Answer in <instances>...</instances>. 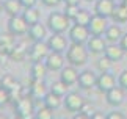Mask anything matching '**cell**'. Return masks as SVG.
<instances>
[{
    "mask_svg": "<svg viewBox=\"0 0 127 119\" xmlns=\"http://www.w3.org/2000/svg\"><path fill=\"white\" fill-rule=\"evenodd\" d=\"M88 53L90 50L83 46V44H75L72 42L66 50V60L69 61V64L79 67V66H83L88 61Z\"/></svg>",
    "mask_w": 127,
    "mask_h": 119,
    "instance_id": "obj_1",
    "label": "cell"
},
{
    "mask_svg": "<svg viewBox=\"0 0 127 119\" xmlns=\"http://www.w3.org/2000/svg\"><path fill=\"white\" fill-rule=\"evenodd\" d=\"M69 22H71V19L64 13L53 11L47 17V28L52 33H64L69 28Z\"/></svg>",
    "mask_w": 127,
    "mask_h": 119,
    "instance_id": "obj_2",
    "label": "cell"
},
{
    "mask_svg": "<svg viewBox=\"0 0 127 119\" xmlns=\"http://www.w3.org/2000/svg\"><path fill=\"white\" fill-rule=\"evenodd\" d=\"M14 110H16V116L22 118V119H32L33 111H35L36 108H35V103H33L32 97L24 96L14 103Z\"/></svg>",
    "mask_w": 127,
    "mask_h": 119,
    "instance_id": "obj_3",
    "label": "cell"
},
{
    "mask_svg": "<svg viewBox=\"0 0 127 119\" xmlns=\"http://www.w3.org/2000/svg\"><path fill=\"white\" fill-rule=\"evenodd\" d=\"M30 25L27 24V21L22 16H13L8 21V31L13 33L14 36H21V34L28 33Z\"/></svg>",
    "mask_w": 127,
    "mask_h": 119,
    "instance_id": "obj_4",
    "label": "cell"
},
{
    "mask_svg": "<svg viewBox=\"0 0 127 119\" xmlns=\"http://www.w3.org/2000/svg\"><path fill=\"white\" fill-rule=\"evenodd\" d=\"M50 53V47H49L47 42L44 41H35L33 46L30 47V52H28V57H30L33 61H42L46 60V57Z\"/></svg>",
    "mask_w": 127,
    "mask_h": 119,
    "instance_id": "obj_5",
    "label": "cell"
},
{
    "mask_svg": "<svg viewBox=\"0 0 127 119\" xmlns=\"http://www.w3.org/2000/svg\"><path fill=\"white\" fill-rule=\"evenodd\" d=\"M91 33L88 27L83 25H79V24H74L71 28H69V39L75 44H85L88 39H90Z\"/></svg>",
    "mask_w": 127,
    "mask_h": 119,
    "instance_id": "obj_6",
    "label": "cell"
},
{
    "mask_svg": "<svg viewBox=\"0 0 127 119\" xmlns=\"http://www.w3.org/2000/svg\"><path fill=\"white\" fill-rule=\"evenodd\" d=\"M63 103H64L66 110L71 111V113H79L82 110V107H83V99H82V96L79 92H67L64 100H63Z\"/></svg>",
    "mask_w": 127,
    "mask_h": 119,
    "instance_id": "obj_7",
    "label": "cell"
},
{
    "mask_svg": "<svg viewBox=\"0 0 127 119\" xmlns=\"http://www.w3.org/2000/svg\"><path fill=\"white\" fill-rule=\"evenodd\" d=\"M108 17H104V16H99V14H94L91 17V22L88 25V30H90L91 34H104L108 28V22H107Z\"/></svg>",
    "mask_w": 127,
    "mask_h": 119,
    "instance_id": "obj_8",
    "label": "cell"
},
{
    "mask_svg": "<svg viewBox=\"0 0 127 119\" xmlns=\"http://www.w3.org/2000/svg\"><path fill=\"white\" fill-rule=\"evenodd\" d=\"M47 44H49V47H50V52H58V53H61V52H64L67 50V39L63 36L61 33H53L50 38L47 39Z\"/></svg>",
    "mask_w": 127,
    "mask_h": 119,
    "instance_id": "obj_9",
    "label": "cell"
},
{
    "mask_svg": "<svg viewBox=\"0 0 127 119\" xmlns=\"http://www.w3.org/2000/svg\"><path fill=\"white\" fill-rule=\"evenodd\" d=\"M116 86V80H115V75L110 72H100V75L97 77V82H96V88L99 89L100 92H107L110 91L111 88Z\"/></svg>",
    "mask_w": 127,
    "mask_h": 119,
    "instance_id": "obj_10",
    "label": "cell"
},
{
    "mask_svg": "<svg viewBox=\"0 0 127 119\" xmlns=\"http://www.w3.org/2000/svg\"><path fill=\"white\" fill-rule=\"evenodd\" d=\"M44 63H46L47 69H49V71H52V72L61 71V69L64 67V58H63V55H61V53H58V52H50L46 57Z\"/></svg>",
    "mask_w": 127,
    "mask_h": 119,
    "instance_id": "obj_11",
    "label": "cell"
},
{
    "mask_svg": "<svg viewBox=\"0 0 127 119\" xmlns=\"http://www.w3.org/2000/svg\"><path fill=\"white\" fill-rule=\"evenodd\" d=\"M105 47H107V42L100 34H91L90 39L86 41V49L91 53H104Z\"/></svg>",
    "mask_w": 127,
    "mask_h": 119,
    "instance_id": "obj_12",
    "label": "cell"
},
{
    "mask_svg": "<svg viewBox=\"0 0 127 119\" xmlns=\"http://www.w3.org/2000/svg\"><path fill=\"white\" fill-rule=\"evenodd\" d=\"M124 91L121 86H115L111 88L110 91L105 92V99H107V103L111 107H119L121 103L124 102Z\"/></svg>",
    "mask_w": 127,
    "mask_h": 119,
    "instance_id": "obj_13",
    "label": "cell"
},
{
    "mask_svg": "<svg viewBox=\"0 0 127 119\" xmlns=\"http://www.w3.org/2000/svg\"><path fill=\"white\" fill-rule=\"evenodd\" d=\"M113 9H115V0H97L94 6L96 14L104 17H111Z\"/></svg>",
    "mask_w": 127,
    "mask_h": 119,
    "instance_id": "obj_14",
    "label": "cell"
},
{
    "mask_svg": "<svg viewBox=\"0 0 127 119\" xmlns=\"http://www.w3.org/2000/svg\"><path fill=\"white\" fill-rule=\"evenodd\" d=\"M79 75L80 74L77 72V69L75 66H66V67H63L61 69V72H60V80H63L66 83V85H74V83L79 82Z\"/></svg>",
    "mask_w": 127,
    "mask_h": 119,
    "instance_id": "obj_15",
    "label": "cell"
},
{
    "mask_svg": "<svg viewBox=\"0 0 127 119\" xmlns=\"http://www.w3.org/2000/svg\"><path fill=\"white\" fill-rule=\"evenodd\" d=\"M124 49L119 46V44H116V42H113V44H110V46H107L105 47V52H104V55L105 57H108L113 63H118V61H121L123 60V57H124Z\"/></svg>",
    "mask_w": 127,
    "mask_h": 119,
    "instance_id": "obj_16",
    "label": "cell"
},
{
    "mask_svg": "<svg viewBox=\"0 0 127 119\" xmlns=\"http://www.w3.org/2000/svg\"><path fill=\"white\" fill-rule=\"evenodd\" d=\"M96 82H97V77L94 75V72L91 71H83L80 72L79 75V86L82 89H91L93 86H96Z\"/></svg>",
    "mask_w": 127,
    "mask_h": 119,
    "instance_id": "obj_17",
    "label": "cell"
},
{
    "mask_svg": "<svg viewBox=\"0 0 127 119\" xmlns=\"http://www.w3.org/2000/svg\"><path fill=\"white\" fill-rule=\"evenodd\" d=\"M46 34H47V27L42 25L41 22L33 24V25H30V28H28V36H30V39H33V41H42V39L46 38Z\"/></svg>",
    "mask_w": 127,
    "mask_h": 119,
    "instance_id": "obj_18",
    "label": "cell"
},
{
    "mask_svg": "<svg viewBox=\"0 0 127 119\" xmlns=\"http://www.w3.org/2000/svg\"><path fill=\"white\" fill-rule=\"evenodd\" d=\"M16 46L14 42V34L13 33H0V50L5 55H9V52L13 50V47Z\"/></svg>",
    "mask_w": 127,
    "mask_h": 119,
    "instance_id": "obj_19",
    "label": "cell"
},
{
    "mask_svg": "<svg viewBox=\"0 0 127 119\" xmlns=\"http://www.w3.org/2000/svg\"><path fill=\"white\" fill-rule=\"evenodd\" d=\"M47 94L44 80H33L32 78V85H30V96L33 99H44Z\"/></svg>",
    "mask_w": 127,
    "mask_h": 119,
    "instance_id": "obj_20",
    "label": "cell"
},
{
    "mask_svg": "<svg viewBox=\"0 0 127 119\" xmlns=\"http://www.w3.org/2000/svg\"><path fill=\"white\" fill-rule=\"evenodd\" d=\"M47 66L44 61H33L32 64V78L33 80H44L47 75Z\"/></svg>",
    "mask_w": 127,
    "mask_h": 119,
    "instance_id": "obj_21",
    "label": "cell"
},
{
    "mask_svg": "<svg viewBox=\"0 0 127 119\" xmlns=\"http://www.w3.org/2000/svg\"><path fill=\"white\" fill-rule=\"evenodd\" d=\"M22 8L24 6H22V3L19 2V0H5L3 2V9H5V13H6L9 17L19 16V13H21Z\"/></svg>",
    "mask_w": 127,
    "mask_h": 119,
    "instance_id": "obj_22",
    "label": "cell"
},
{
    "mask_svg": "<svg viewBox=\"0 0 127 119\" xmlns=\"http://www.w3.org/2000/svg\"><path fill=\"white\" fill-rule=\"evenodd\" d=\"M105 34V39L107 41H110V42H118L121 41V38H123V30H121L119 25H108V28H107V31L104 33Z\"/></svg>",
    "mask_w": 127,
    "mask_h": 119,
    "instance_id": "obj_23",
    "label": "cell"
},
{
    "mask_svg": "<svg viewBox=\"0 0 127 119\" xmlns=\"http://www.w3.org/2000/svg\"><path fill=\"white\" fill-rule=\"evenodd\" d=\"M42 100H44V105L49 107L50 110H58V108L61 107V103H63V102H61V97L57 96V94H53L52 91L47 92L46 97H44Z\"/></svg>",
    "mask_w": 127,
    "mask_h": 119,
    "instance_id": "obj_24",
    "label": "cell"
},
{
    "mask_svg": "<svg viewBox=\"0 0 127 119\" xmlns=\"http://www.w3.org/2000/svg\"><path fill=\"white\" fill-rule=\"evenodd\" d=\"M27 53H28V50H27V47L24 46V44H16V46L13 47V50L9 52L8 57L11 58L13 61H22Z\"/></svg>",
    "mask_w": 127,
    "mask_h": 119,
    "instance_id": "obj_25",
    "label": "cell"
},
{
    "mask_svg": "<svg viewBox=\"0 0 127 119\" xmlns=\"http://www.w3.org/2000/svg\"><path fill=\"white\" fill-rule=\"evenodd\" d=\"M111 19L116 24H126L127 22V8L124 5H119V6H115L113 14H111Z\"/></svg>",
    "mask_w": 127,
    "mask_h": 119,
    "instance_id": "obj_26",
    "label": "cell"
},
{
    "mask_svg": "<svg viewBox=\"0 0 127 119\" xmlns=\"http://www.w3.org/2000/svg\"><path fill=\"white\" fill-rule=\"evenodd\" d=\"M22 17L27 21L28 25H33V24L39 22V11H38L35 6L33 8H25L24 13H22Z\"/></svg>",
    "mask_w": 127,
    "mask_h": 119,
    "instance_id": "obj_27",
    "label": "cell"
},
{
    "mask_svg": "<svg viewBox=\"0 0 127 119\" xmlns=\"http://www.w3.org/2000/svg\"><path fill=\"white\" fill-rule=\"evenodd\" d=\"M67 88H69V85H66L63 80H58V82H53L52 83L50 91L53 94H57V96L63 97V96H66V94H67Z\"/></svg>",
    "mask_w": 127,
    "mask_h": 119,
    "instance_id": "obj_28",
    "label": "cell"
},
{
    "mask_svg": "<svg viewBox=\"0 0 127 119\" xmlns=\"http://www.w3.org/2000/svg\"><path fill=\"white\" fill-rule=\"evenodd\" d=\"M91 17H93V16L90 14V11H86V9H80L79 14H77L75 19H74V22L79 24V25L88 27V25H90V22H91Z\"/></svg>",
    "mask_w": 127,
    "mask_h": 119,
    "instance_id": "obj_29",
    "label": "cell"
},
{
    "mask_svg": "<svg viewBox=\"0 0 127 119\" xmlns=\"http://www.w3.org/2000/svg\"><path fill=\"white\" fill-rule=\"evenodd\" d=\"M16 83H17V80L11 75V74H5V75L0 78V88L6 89V91H11V89L16 86Z\"/></svg>",
    "mask_w": 127,
    "mask_h": 119,
    "instance_id": "obj_30",
    "label": "cell"
},
{
    "mask_svg": "<svg viewBox=\"0 0 127 119\" xmlns=\"http://www.w3.org/2000/svg\"><path fill=\"white\" fill-rule=\"evenodd\" d=\"M24 86L21 85V83H16V86H14L11 91H8V94H9V102H13V103H16L21 97H24Z\"/></svg>",
    "mask_w": 127,
    "mask_h": 119,
    "instance_id": "obj_31",
    "label": "cell"
},
{
    "mask_svg": "<svg viewBox=\"0 0 127 119\" xmlns=\"http://www.w3.org/2000/svg\"><path fill=\"white\" fill-rule=\"evenodd\" d=\"M35 119H53V110H50L46 105L38 108L35 113Z\"/></svg>",
    "mask_w": 127,
    "mask_h": 119,
    "instance_id": "obj_32",
    "label": "cell"
},
{
    "mask_svg": "<svg viewBox=\"0 0 127 119\" xmlns=\"http://www.w3.org/2000/svg\"><path fill=\"white\" fill-rule=\"evenodd\" d=\"M111 64H113V61H111L108 57H105V55L97 60V69H99L100 72H108L111 69Z\"/></svg>",
    "mask_w": 127,
    "mask_h": 119,
    "instance_id": "obj_33",
    "label": "cell"
},
{
    "mask_svg": "<svg viewBox=\"0 0 127 119\" xmlns=\"http://www.w3.org/2000/svg\"><path fill=\"white\" fill-rule=\"evenodd\" d=\"M79 5H66V11H64V14L67 17L71 19V21H74L75 19V16L79 14Z\"/></svg>",
    "mask_w": 127,
    "mask_h": 119,
    "instance_id": "obj_34",
    "label": "cell"
},
{
    "mask_svg": "<svg viewBox=\"0 0 127 119\" xmlns=\"http://www.w3.org/2000/svg\"><path fill=\"white\" fill-rule=\"evenodd\" d=\"M9 102V94L6 89H3V88H0V107H3V105H6V103Z\"/></svg>",
    "mask_w": 127,
    "mask_h": 119,
    "instance_id": "obj_35",
    "label": "cell"
},
{
    "mask_svg": "<svg viewBox=\"0 0 127 119\" xmlns=\"http://www.w3.org/2000/svg\"><path fill=\"white\" fill-rule=\"evenodd\" d=\"M118 83H119L121 88L127 91V71H123V72H121V75H119V78H118Z\"/></svg>",
    "mask_w": 127,
    "mask_h": 119,
    "instance_id": "obj_36",
    "label": "cell"
},
{
    "mask_svg": "<svg viewBox=\"0 0 127 119\" xmlns=\"http://www.w3.org/2000/svg\"><path fill=\"white\" fill-rule=\"evenodd\" d=\"M82 113H85V115H88V116H90L91 118V115H93V113H94V107H93V105H90V103H83V107H82V110H80Z\"/></svg>",
    "mask_w": 127,
    "mask_h": 119,
    "instance_id": "obj_37",
    "label": "cell"
},
{
    "mask_svg": "<svg viewBox=\"0 0 127 119\" xmlns=\"http://www.w3.org/2000/svg\"><path fill=\"white\" fill-rule=\"evenodd\" d=\"M107 119H126L121 111H111L110 115H107Z\"/></svg>",
    "mask_w": 127,
    "mask_h": 119,
    "instance_id": "obj_38",
    "label": "cell"
},
{
    "mask_svg": "<svg viewBox=\"0 0 127 119\" xmlns=\"http://www.w3.org/2000/svg\"><path fill=\"white\" fill-rule=\"evenodd\" d=\"M19 2L22 3V6H24V8H33V6L36 5L38 0H19Z\"/></svg>",
    "mask_w": 127,
    "mask_h": 119,
    "instance_id": "obj_39",
    "label": "cell"
},
{
    "mask_svg": "<svg viewBox=\"0 0 127 119\" xmlns=\"http://www.w3.org/2000/svg\"><path fill=\"white\" fill-rule=\"evenodd\" d=\"M41 2L46 5V6H57V5L61 2V0H41Z\"/></svg>",
    "mask_w": 127,
    "mask_h": 119,
    "instance_id": "obj_40",
    "label": "cell"
},
{
    "mask_svg": "<svg viewBox=\"0 0 127 119\" xmlns=\"http://www.w3.org/2000/svg\"><path fill=\"white\" fill-rule=\"evenodd\" d=\"M119 46L124 49V52L127 53V33L123 34V38H121V41H119Z\"/></svg>",
    "mask_w": 127,
    "mask_h": 119,
    "instance_id": "obj_41",
    "label": "cell"
},
{
    "mask_svg": "<svg viewBox=\"0 0 127 119\" xmlns=\"http://www.w3.org/2000/svg\"><path fill=\"white\" fill-rule=\"evenodd\" d=\"M91 119H107V116L104 115V113H100V111H94L91 115Z\"/></svg>",
    "mask_w": 127,
    "mask_h": 119,
    "instance_id": "obj_42",
    "label": "cell"
},
{
    "mask_svg": "<svg viewBox=\"0 0 127 119\" xmlns=\"http://www.w3.org/2000/svg\"><path fill=\"white\" fill-rule=\"evenodd\" d=\"M72 119H91L88 115H85V113H82V111H79V113H75L74 116H72Z\"/></svg>",
    "mask_w": 127,
    "mask_h": 119,
    "instance_id": "obj_43",
    "label": "cell"
},
{
    "mask_svg": "<svg viewBox=\"0 0 127 119\" xmlns=\"http://www.w3.org/2000/svg\"><path fill=\"white\" fill-rule=\"evenodd\" d=\"M80 0H64V3L66 5H79Z\"/></svg>",
    "mask_w": 127,
    "mask_h": 119,
    "instance_id": "obj_44",
    "label": "cell"
},
{
    "mask_svg": "<svg viewBox=\"0 0 127 119\" xmlns=\"http://www.w3.org/2000/svg\"><path fill=\"white\" fill-rule=\"evenodd\" d=\"M2 11H3V2L0 0V13H2Z\"/></svg>",
    "mask_w": 127,
    "mask_h": 119,
    "instance_id": "obj_45",
    "label": "cell"
},
{
    "mask_svg": "<svg viewBox=\"0 0 127 119\" xmlns=\"http://www.w3.org/2000/svg\"><path fill=\"white\" fill-rule=\"evenodd\" d=\"M121 5H124V6L127 8V0H123V3H121Z\"/></svg>",
    "mask_w": 127,
    "mask_h": 119,
    "instance_id": "obj_46",
    "label": "cell"
},
{
    "mask_svg": "<svg viewBox=\"0 0 127 119\" xmlns=\"http://www.w3.org/2000/svg\"><path fill=\"white\" fill-rule=\"evenodd\" d=\"M3 55H5V53H3L2 50H0V60H2V58H3Z\"/></svg>",
    "mask_w": 127,
    "mask_h": 119,
    "instance_id": "obj_47",
    "label": "cell"
},
{
    "mask_svg": "<svg viewBox=\"0 0 127 119\" xmlns=\"http://www.w3.org/2000/svg\"><path fill=\"white\" fill-rule=\"evenodd\" d=\"M0 119H6V118H5V116H2V115H0Z\"/></svg>",
    "mask_w": 127,
    "mask_h": 119,
    "instance_id": "obj_48",
    "label": "cell"
},
{
    "mask_svg": "<svg viewBox=\"0 0 127 119\" xmlns=\"http://www.w3.org/2000/svg\"><path fill=\"white\" fill-rule=\"evenodd\" d=\"M88 2H97V0H88Z\"/></svg>",
    "mask_w": 127,
    "mask_h": 119,
    "instance_id": "obj_49",
    "label": "cell"
},
{
    "mask_svg": "<svg viewBox=\"0 0 127 119\" xmlns=\"http://www.w3.org/2000/svg\"><path fill=\"white\" fill-rule=\"evenodd\" d=\"M16 119H22V118H19V116H17V118H16Z\"/></svg>",
    "mask_w": 127,
    "mask_h": 119,
    "instance_id": "obj_50",
    "label": "cell"
}]
</instances>
